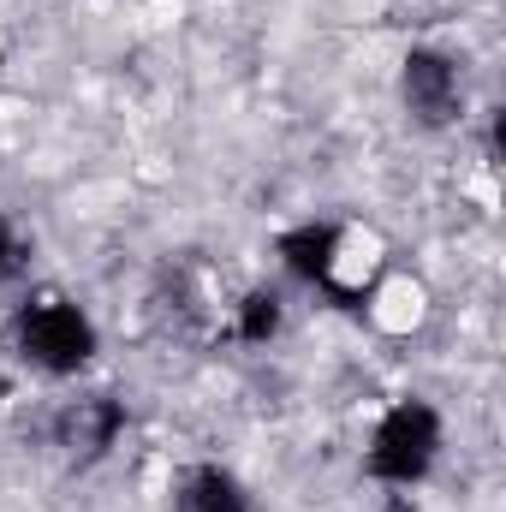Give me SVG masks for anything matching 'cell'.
<instances>
[{
	"mask_svg": "<svg viewBox=\"0 0 506 512\" xmlns=\"http://www.w3.org/2000/svg\"><path fill=\"white\" fill-rule=\"evenodd\" d=\"M102 316L66 286H24L6 310V352L24 376L48 387L84 382L102 364Z\"/></svg>",
	"mask_w": 506,
	"mask_h": 512,
	"instance_id": "obj_1",
	"label": "cell"
},
{
	"mask_svg": "<svg viewBox=\"0 0 506 512\" xmlns=\"http://www.w3.org/2000/svg\"><path fill=\"white\" fill-rule=\"evenodd\" d=\"M453 453V417L429 393H387L358 435V477L381 495H417Z\"/></svg>",
	"mask_w": 506,
	"mask_h": 512,
	"instance_id": "obj_2",
	"label": "cell"
},
{
	"mask_svg": "<svg viewBox=\"0 0 506 512\" xmlns=\"http://www.w3.org/2000/svg\"><path fill=\"white\" fill-rule=\"evenodd\" d=\"M393 96H399V114L417 131H459L471 120V66L453 42H411L393 66Z\"/></svg>",
	"mask_w": 506,
	"mask_h": 512,
	"instance_id": "obj_3",
	"label": "cell"
},
{
	"mask_svg": "<svg viewBox=\"0 0 506 512\" xmlns=\"http://www.w3.org/2000/svg\"><path fill=\"white\" fill-rule=\"evenodd\" d=\"M358 316L376 328L381 340H417L429 322H435V286L417 274V268H405V262H393L387 274H381L376 286L364 292V304H358Z\"/></svg>",
	"mask_w": 506,
	"mask_h": 512,
	"instance_id": "obj_4",
	"label": "cell"
},
{
	"mask_svg": "<svg viewBox=\"0 0 506 512\" xmlns=\"http://www.w3.org/2000/svg\"><path fill=\"white\" fill-rule=\"evenodd\" d=\"M167 512H256L251 483L221 459H191L167 483Z\"/></svg>",
	"mask_w": 506,
	"mask_h": 512,
	"instance_id": "obj_5",
	"label": "cell"
},
{
	"mask_svg": "<svg viewBox=\"0 0 506 512\" xmlns=\"http://www.w3.org/2000/svg\"><path fill=\"white\" fill-rule=\"evenodd\" d=\"M286 316H292V304H286V286H280V280H256L245 292H233L227 310H221L227 334H233L245 352H268V346L286 334Z\"/></svg>",
	"mask_w": 506,
	"mask_h": 512,
	"instance_id": "obj_6",
	"label": "cell"
},
{
	"mask_svg": "<svg viewBox=\"0 0 506 512\" xmlns=\"http://www.w3.org/2000/svg\"><path fill=\"white\" fill-rule=\"evenodd\" d=\"M24 268H30V233L12 209H0V298L24 286Z\"/></svg>",
	"mask_w": 506,
	"mask_h": 512,
	"instance_id": "obj_7",
	"label": "cell"
}]
</instances>
